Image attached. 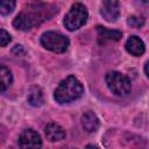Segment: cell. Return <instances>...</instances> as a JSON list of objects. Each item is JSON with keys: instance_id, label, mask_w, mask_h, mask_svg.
<instances>
[{"instance_id": "e0dca14e", "label": "cell", "mask_w": 149, "mask_h": 149, "mask_svg": "<svg viewBox=\"0 0 149 149\" xmlns=\"http://www.w3.org/2000/svg\"><path fill=\"white\" fill-rule=\"evenodd\" d=\"M12 52H13L14 55H16V56H22V55H24V54H26V50L23 49V47H22V45H15V47L13 48Z\"/></svg>"}, {"instance_id": "6da1fadb", "label": "cell", "mask_w": 149, "mask_h": 149, "mask_svg": "<svg viewBox=\"0 0 149 149\" xmlns=\"http://www.w3.org/2000/svg\"><path fill=\"white\" fill-rule=\"evenodd\" d=\"M51 6L44 5V3H33L28 6V9L22 10L13 21V26L19 30H29L34 26L40 24L44 20H47L49 16L52 15V13H49V8Z\"/></svg>"}, {"instance_id": "8fae6325", "label": "cell", "mask_w": 149, "mask_h": 149, "mask_svg": "<svg viewBox=\"0 0 149 149\" xmlns=\"http://www.w3.org/2000/svg\"><path fill=\"white\" fill-rule=\"evenodd\" d=\"M97 31H98V36H99V41L100 43H105L107 41H119L122 37V33L119 30H112V29H107L105 27L101 26H97Z\"/></svg>"}, {"instance_id": "9a60e30c", "label": "cell", "mask_w": 149, "mask_h": 149, "mask_svg": "<svg viewBox=\"0 0 149 149\" xmlns=\"http://www.w3.org/2000/svg\"><path fill=\"white\" fill-rule=\"evenodd\" d=\"M127 22H128V24L130 27L140 28V27H142L144 24V19L142 16H135V15H133V16H129L128 17V21Z\"/></svg>"}, {"instance_id": "30bf717a", "label": "cell", "mask_w": 149, "mask_h": 149, "mask_svg": "<svg viewBox=\"0 0 149 149\" xmlns=\"http://www.w3.org/2000/svg\"><path fill=\"white\" fill-rule=\"evenodd\" d=\"M81 125L86 132L94 133L99 128V119L93 112L87 111L81 116Z\"/></svg>"}, {"instance_id": "7c38bea8", "label": "cell", "mask_w": 149, "mask_h": 149, "mask_svg": "<svg viewBox=\"0 0 149 149\" xmlns=\"http://www.w3.org/2000/svg\"><path fill=\"white\" fill-rule=\"evenodd\" d=\"M43 92L38 86H31L28 92V102L31 106H41L43 104Z\"/></svg>"}, {"instance_id": "ba28073f", "label": "cell", "mask_w": 149, "mask_h": 149, "mask_svg": "<svg viewBox=\"0 0 149 149\" xmlns=\"http://www.w3.org/2000/svg\"><path fill=\"white\" fill-rule=\"evenodd\" d=\"M44 133H45L47 139H48L49 141H51V142L61 141V140H63V139L65 137V135H66L65 129H64L62 126H59L58 123H56V122H50V123H48V125L45 126Z\"/></svg>"}, {"instance_id": "52a82bcc", "label": "cell", "mask_w": 149, "mask_h": 149, "mask_svg": "<svg viewBox=\"0 0 149 149\" xmlns=\"http://www.w3.org/2000/svg\"><path fill=\"white\" fill-rule=\"evenodd\" d=\"M19 146L21 148H40L42 147V140L34 129H26L19 137Z\"/></svg>"}, {"instance_id": "277c9868", "label": "cell", "mask_w": 149, "mask_h": 149, "mask_svg": "<svg viewBox=\"0 0 149 149\" xmlns=\"http://www.w3.org/2000/svg\"><path fill=\"white\" fill-rule=\"evenodd\" d=\"M87 21V9L81 3H74L64 17V26L69 30H76Z\"/></svg>"}, {"instance_id": "3957f363", "label": "cell", "mask_w": 149, "mask_h": 149, "mask_svg": "<svg viewBox=\"0 0 149 149\" xmlns=\"http://www.w3.org/2000/svg\"><path fill=\"white\" fill-rule=\"evenodd\" d=\"M106 84L112 93L119 97L127 95L132 88L129 78L118 71H109L106 74Z\"/></svg>"}, {"instance_id": "5b68a950", "label": "cell", "mask_w": 149, "mask_h": 149, "mask_svg": "<svg viewBox=\"0 0 149 149\" xmlns=\"http://www.w3.org/2000/svg\"><path fill=\"white\" fill-rule=\"evenodd\" d=\"M69 38L57 31H47L41 36V44L54 52H64L69 47Z\"/></svg>"}, {"instance_id": "ac0fdd59", "label": "cell", "mask_w": 149, "mask_h": 149, "mask_svg": "<svg viewBox=\"0 0 149 149\" xmlns=\"http://www.w3.org/2000/svg\"><path fill=\"white\" fill-rule=\"evenodd\" d=\"M144 72H146V76H148V63L144 64Z\"/></svg>"}, {"instance_id": "5bb4252c", "label": "cell", "mask_w": 149, "mask_h": 149, "mask_svg": "<svg viewBox=\"0 0 149 149\" xmlns=\"http://www.w3.org/2000/svg\"><path fill=\"white\" fill-rule=\"evenodd\" d=\"M15 8V0H0V13L3 16L9 15Z\"/></svg>"}, {"instance_id": "4fadbf2b", "label": "cell", "mask_w": 149, "mask_h": 149, "mask_svg": "<svg viewBox=\"0 0 149 149\" xmlns=\"http://www.w3.org/2000/svg\"><path fill=\"white\" fill-rule=\"evenodd\" d=\"M12 81H13V76L9 69L3 65H0V92L6 91L10 86Z\"/></svg>"}, {"instance_id": "8992f818", "label": "cell", "mask_w": 149, "mask_h": 149, "mask_svg": "<svg viewBox=\"0 0 149 149\" xmlns=\"http://www.w3.org/2000/svg\"><path fill=\"white\" fill-rule=\"evenodd\" d=\"M101 15L108 22H114L120 16V3L119 0H104L100 9Z\"/></svg>"}, {"instance_id": "9c48e42d", "label": "cell", "mask_w": 149, "mask_h": 149, "mask_svg": "<svg viewBox=\"0 0 149 149\" xmlns=\"http://www.w3.org/2000/svg\"><path fill=\"white\" fill-rule=\"evenodd\" d=\"M126 50L133 56H141L146 51L143 41L137 36H130L126 41Z\"/></svg>"}, {"instance_id": "2e32d148", "label": "cell", "mask_w": 149, "mask_h": 149, "mask_svg": "<svg viewBox=\"0 0 149 149\" xmlns=\"http://www.w3.org/2000/svg\"><path fill=\"white\" fill-rule=\"evenodd\" d=\"M12 41V37L9 33H7L3 29H0V47H6Z\"/></svg>"}, {"instance_id": "d6986e66", "label": "cell", "mask_w": 149, "mask_h": 149, "mask_svg": "<svg viewBox=\"0 0 149 149\" xmlns=\"http://www.w3.org/2000/svg\"><path fill=\"white\" fill-rule=\"evenodd\" d=\"M142 2H144V3H147V2H148V0H142Z\"/></svg>"}, {"instance_id": "7a4b0ae2", "label": "cell", "mask_w": 149, "mask_h": 149, "mask_svg": "<svg viewBox=\"0 0 149 149\" xmlns=\"http://www.w3.org/2000/svg\"><path fill=\"white\" fill-rule=\"evenodd\" d=\"M83 93L84 87L81 83L74 76H69L58 84L57 88L55 90L54 97L57 102L66 104L79 99L83 95Z\"/></svg>"}]
</instances>
